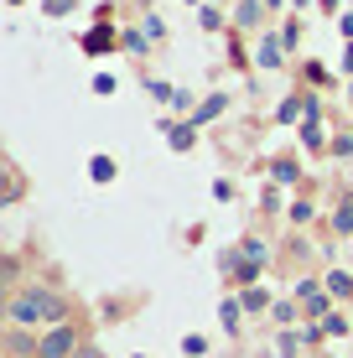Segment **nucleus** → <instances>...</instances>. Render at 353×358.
<instances>
[{
	"instance_id": "1",
	"label": "nucleus",
	"mask_w": 353,
	"mask_h": 358,
	"mask_svg": "<svg viewBox=\"0 0 353 358\" xmlns=\"http://www.w3.org/2000/svg\"><path fill=\"white\" fill-rule=\"evenodd\" d=\"M63 317H68L63 296H57V291H42V286L21 291L16 301H10V322H21V327H36V322H57V327H63Z\"/></svg>"
},
{
	"instance_id": "3",
	"label": "nucleus",
	"mask_w": 353,
	"mask_h": 358,
	"mask_svg": "<svg viewBox=\"0 0 353 358\" xmlns=\"http://www.w3.org/2000/svg\"><path fill=\"white\" fill-rule=\"evenodd\" d=\"M109 177H115V166H109L104 156H99V162H94V182H109Z\"/></svg>"
},
{
	"instance_id": "2",
	"label": "nucleus",
	"mask_w": 353,
	"mask_h": 358,
	"mask_svg": "<svg viewBox=\"0 0 353 358\" xmlns=\"http://www.w3.org/2000/svg\"><path fill=\"white\" fill-rule=\"evenodd\" d=\"M73 348H78V332L73 327H52L42 343H36V358H68Z\"/></svg>"
}]
</instances>
